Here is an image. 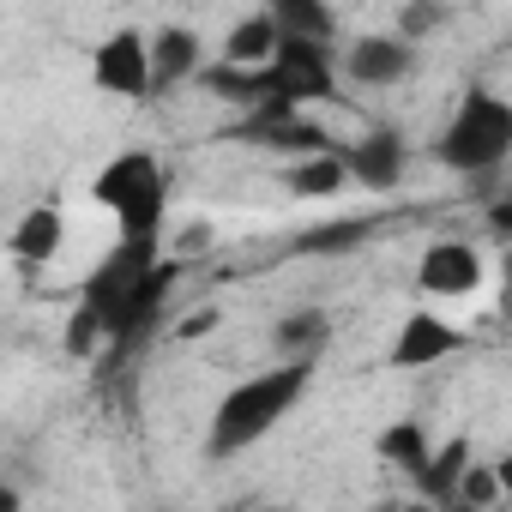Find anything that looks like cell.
Instances as JSON below:
<instances>
[{
  "instance_id": "277c9868",
  "label": "cell",
  "mask_w": 512,
  "mask_h": 512,
  "mask_svg": "<svg viewBox=\"0 0 512 512\" xmlns=\"http://www.w3.org/2000/svg\"><path fill=\"white\" fill-rule=\"evenodd\" d=\"M488 278V260L482 247L464 241V235H434L422 253H416V290L428 302H470Z\"/></svg>"
},
{
  "instance_id": "2e32d148",
  "label": "cell",
  "mask_w": 512,
  "mask_h": 512,
  "mask_svg": "<svg viewBox=\"0 0 512 512\" xmlns=\"http://www.w3.org/2000/svg\"><path fill=\"white\" fill-rule=\"evenodd\" d=\"M476 458H470V446L464 440H452V446H440L434 452V464H428V476H422V494H434V500H458V482H464V470H470Z\"/></svg>"
},
{
  "instance_id": "8992f818",
  "label": "cell",
  "mask_w": 512,
  "mask_h": 512,
  "mask_svg": "<svg viewBox=\"0 0 512 512\" xmlns=\"http://www.w3.org/2000/svg\"><path fill=\"white\" fill-rule=\"evenodd\" d=\"M344 163H350V181L368 187V193H398L410 181V139L398 127H368L362 139L344 145Z\"/></svg>"
},
{
  "instance_id": "30bf717a",
  "label": "cell",
  "mask_w": 512,
  "mask_h": 512,
  "mask_svg": "<svg viewBox=\"0 0 512 512\" xmlns=\"http://www.w3.org/2000/svg\"><path fill=\"white\" fill-rule=\"evenodd\" d=\"M61 247H67V211H61L55 199L25 205V211L13 217V229H7V253H13L19 266H49Z\"/></svg>"
},
{
  "instance_id": "7a4b0ae2",
  "label": "cell",
  "mask_w": 512,
  "mask_h": 512,
  "mask_svg": "<svg viewBox=\"0 0 512 512\" xmlns=\"http://www.w3.org/2000/svg\"><path fill=\"white\" fill-rule=\"evenodd\" d=\"M91 199L115 217V241L133 247H163V217H169V169L157 151L127 145L91 175Z\"/></svg>"
},
{
  "instance_id": "ba28073f",
  "label": "cell",
  "mask_w": 512,
  "mask_h": 512,
  "mask_svg": "<svg viewBox=\"0 0 512 512\" xmlns=\"http://www.w3.org/2000/svg\"><path fill=\"white\" fill-rule=\"evenodd\" d=\"M458 344H464V338H458V326H452L446 314H434V308H416V314H404V326L392 332V344H386V368H398V374H416V368H434V362H446Z\"/></svg>"
},
{
  "instance_id": "ffe728a7",
  "label": "cell",
  "mask_w": 512,
  "mask_h": 512,
  "mask_svg": "<svg viewBox=\"0 0 512 512\" xmlns=\"http://www.w3.org/2000/svg\"><path fill=\"white\" fill-rule=\"evenodd\" d=\"M500 314L512 320V253H506V272H500Z\"/></svg>"
},
{
  "instance_id": "5b68a950",
  "label": "cell",
  "mask_w": 512,
  "mask_h": 512,
  "mask_svg": "<svg viewBox=\"0 0 512 512\" xmlns=\"http://www.w3.org/2000/svg\"><path fill=\"white\" fill-rule=\"evenodd\" d=\"M91 79L103 97H121V103H139L145 91H157V67H151V31H109L91 55Z\"/></svg>"
},
{
  "instance_id": "9c48e42d",
  "label": "cell",
  "mask_w": 512,
  "mask_h": 512,
  "mask_svg": "<svg viewBox=\"0 0 512 512\" xmlns=\"http://www.w3.org/2000/svg\"><path fill=\"white\" fill-rule=\"evenodd\" d=\"M278 49H284V31H278L272 7H260V13H241V19L223 31L217 61H223V67H235V73H272Z\"/></svg>"
},
{
  "instance_id": "5bb4252c",
  "label": "cell",
  "mask_w": 512,
  "mask_h": 512,
  "mask_svg": "<svg viewBox=\"0 0 512 512\" xmlns=\"http://www.w3.org/2000/svg\"><path fill=\"white\" fill-rule=\"evenodd\" d=\"M374 452H380L392 470H404V476H416V482H422L440 446H434V434H428L416 416H398V422H386V428L374 434Z\"/></svg>"
},
{
  "instance_id": "ac0fdd59",
  "label": "cell",
  "mask_w": 512,
  "mask_h": 512,
  "mask_svg": "<svg viewBox=\"0 0 512 512\" xmlns=\"http://www.w3.org/2000/svg\"><path fill=\"white\" fill-rule=\"evenodd\" d=\"M440 25H446V13H440V7H398V13H392V31H398L404 43H422V37H428V31H440Z\"/></svg>"
},
{
  "instance_id": "8fae6325",
  "label": "cell",
  "mask_w": 512,
  "mask_h": 512,
  "mask_svg": "<svg viewBox=\"0 0 512 512\" xmlns=\"http://www.w3.org/2000/svg\"><path fill=\"white\" fill-rule=\"evenodd\" d=\"M326 344H332V314H326V308H290V314L272 326V356H278V362L314 368V362L326 356Z\"/></svg>"
},
{
  "instance_id": "7402d4cb",
  "label": "cell",
  "mask_w": 512,
  "mask_h": 512,
  "mask_svg": "<svg viewBox=\"0 0 512 512\" xmlns=\"http://www.w3.org/2000/svg\"><path fill=\"white\" fill-rule=\"evenodd\" d=\"M494 229H500V235L512 241V199H506V205H494Z\"/></svg>"
},
{
  "instance_id": "d6986e66",
  "label": "cell",
  "mask_w": 512,
  "mask_h": 512,
  "mask_svg": "<svg viewBox=\"0 0 512 512\" xmlns=\"http://www.w3.org/2000/svg\"><path fill=\"white\" fill-rule=\"evenodd\" d=\"M169 247H175V260H187V253H205V247H211V217L181 223V229L169 235Z\"/></svg>"
},
{
  "instance_id": "e0dca14e",
  "label": "cell",
  "mask_w": 512,
  "mask_h": 512,
  "mask_svg": "<svg viewBox=\"0 0 512 512\" xmlns=\"http://www.w3.org/2000/svg\"><path fill=\"white\" fill-rule=\"evenodd\" d=\"M458 506H464V512H494V506H506V488H500V476H494V458H488V464L476 458V464L464 470Z\"/></svg>"
},
{
  "instance_id": "52a82bcc",
  "label": "cell",
  "mask_w": 512,
  "mask_h": 512,
  "mask_svg": "<svg viewBox=\"0 0 512 512\" xmlns=\"http://www.w3.org/2000/svg\"><path fill=\"white\" fill-rule=\"evenodd\" d=\"M416 73V43H404L398 31H368L344 49V79L362 91H392Z\"/></svg>"
},
{
  "instance_id": "4fadbf2b",
  "label": "cell",
  "mask_w": 512,
  "mask_h": 512,
  "mask_svg": "<svg viewBox=\"0 0 512 512\" xmlns=\"http://www.w3.org/2000/svg\"><path fill=\"white\" fill-rule=\"evenodd\" d=\"M151 67L157 85H181V79H205V43L187 25H157L151 31Z\"/></svg>"
},
{
  "instance_id": "6da1fadb",
  "label": "cell",
  "mask_w": 512,
  "mask_h": 512,
  "mask_svg": "<svg viewBox=\"0 0 512 512\" xmlns=\"http://www.w3.org/2000/svg\"><path fill=\"white\" fill-rule=\"evenodd\" d=\"M308 380H314V368H302V362H272V368H260V374H247L241 386H229V392L217 398V410H211L205 452H211V458H241V452H253V446H260V440L308 398Z\"/></svg>"
},
{
  "instance_id": "44dd1931",
  "label": "cell",
  "mask_w": 512,
  "mask_h": 512,
  "mask_svg": "<svg viewBox=\"0 0 512 512\" xmlns=\"http://www.w3.org/2000/svg\"><path fill=\"white\" fill-rule=\"evenodd\" d=\"M494 476H500V488H506V500H512V446L494 458Z\"/></svg>"
},
{
  "instance_id": "9a60e30c",
  "label": "cell",
  "mask_w": 512,
  "mask_h": 512,
  "mask_svg": "<svg viewBox=\"0 0 512 512\" xmlns=\"http://www.w3.org/2000/svg\"><path fill=\"white\" fill-rule=\"evenodd\" d=\"M272 19H278V31L290 43H326L332 49V37H338V13L320 7V0H278Z\"/></svg>"
},
{
  "instance_id": "3957f363",
  "label": "cell",
  "mask_w": 512,
  "mask_h": 512,
  "mask_svg": "<svg viewBox=\"0 0 512 512\" xmlns=\"http://www.w3.org/2000/svg\"><path fill=\"white\" fill-rule=\"evenodd\" d=\"M434 157L452 175H494L512 157V97L500 91H464L434 133Z\"/></svg>"
},
{
  "instance_id": "7c38bea8",
  "label": "cell",
  "mask_w": 512,
  "mask_h": 512,
  "mask_svg": "<svg viewBox=\"0 0 512 512\" xmlns=\"http://www.w3.org/2000/svg\"><path fill=\"white\" fill-rule=\"evenodd\" d=\"M350 187H356V181H350L344 145H338V151H320V157H296V163H284V193H290V199L320 205V199H338V193H350Z\"/></svg>"
}]
</instances>
